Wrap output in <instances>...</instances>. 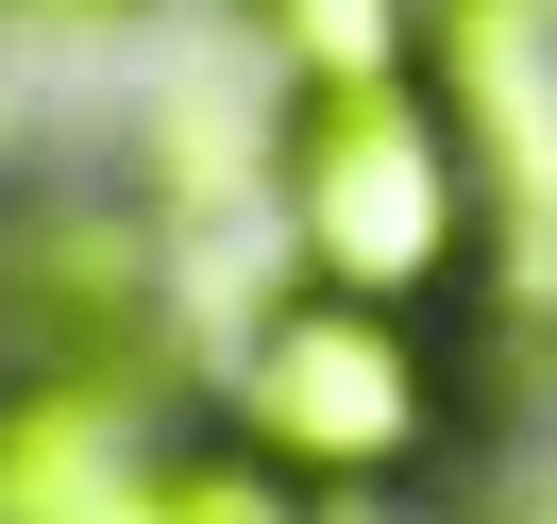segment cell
Returning a JSON list of instances; mask_svg holds the SVG:
<instances>
[{
	"label": "cell",
	"mask_w": 557,
	"mask_h": 524,
	"mask_svg": "<svg viewBox=\"0 0 557 524\" xmlns=\"http://www.w3.org/2000/svg\"><path fill=\"white\" fill-rule=\"evenodd\" d=\"M422 17H440V0H271V35H287V69H305V85L406 69V51H422Z\"/></svg>",
	"instance_id": "cell-4"
},
{
	"label": "cell",
	"mask_w": 557,
	"mask_h": 524,
	"mask_svg": "<svg viewBox=\"0 0 557 524\" xmlns=\"http://www.w3.org/2000/svg\"><path fill=\"white\" fill-rule=\"evenodd\" d=\"M287 220H305V271L355 305H440L473 288V136L440 119L422 69H355L287 102Z\"/></svg>",
	"instance_id": "cell-1"
},
{
	"label": "cell",
	"mask_w": 557,
	"mask_h": 524,
	"mask_svg": "<svg viewBox=\"0 0 557 524\" xmlns=\"http://www.w3.org/2000/svg\"><path fill=\"white\" fill-rule=\"evenodd\" d=\"M0 524H271V490L203 456L152 389L51 373L0 406Z\"/></svg>",
	"instance_id": "cell-3"
},
{
	"label": "cell",
	"mask_w": 557,
	"mask_h": 524,
	"mask_svg": "<svg viewBox=\"0 0 557 524\" xmlns=\"http://www.w3.org/2000/svg\"><path fill=\"white\" fill-rule=\"evenodd\" d=\"M237 423L271 474H321V490H406L422 456L456 440V373L406 305H355V288H287L237 355Z\"/></svg>",
	"instance_id": "cell-2"
},
{
	"label": "cell",
	"mask_w": 557,
	"mask_h": 524,
	"mask_svg": "<svg viewBox=\"0 0 557 524\" xmlns=\"http://www.w3.org/2000/svg\"><path fill=\"white\" fill-rule=\"evenodd\" d=\"M69 17H119V0H69Z\"/></svg>",
	"instance_id": "cell-5"
}]
</instances>
